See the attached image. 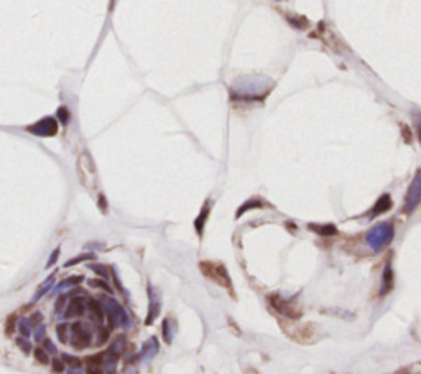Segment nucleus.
Here are the masks:
<instances>
[{
    "mask_svg": "<svg viewBox=\"0 0 421 374\" xmlns=\"http://www.w3.org/2000/svg\"><path fill=\"white\" fill-rule=\"evenodd\" d=\"M15 345H17L18 348H20L22 351H23L25 354H30L31 351H35V350H33V345L30 343V340H28V338H23V336H20V338H15Z\"/></svg>",
    "mask_w": 421,
    "mask_h": 374,
    "instance_id": "cd10ccee",
    "label": "nucleus"
},
{
    "mask_svg": "<svg viewBox=\"0 0 421 374\" xmlns=\"http://www.w3.org/2000/svg\"><path fill=\"white\" fill-rule=\"evenodd\" d=\"M96 345L97 346H102V345H106L107 343V340H109V330L106 327H99V328H96Z\"/></svg>",
    "mask_w": 421,
    "mask_h": 374,
    "instance_id": "c756f323",
    "label": "nucleus"
},
{
    "mask_svg": "<svg viewBox=\"0 0 421 374\" xmlns=\"http://www.w3.org/2000/svg\"><path fill=\"white\" fill-rule=\"evenodd\" d=\"M308 229H311L313 233L319 234V236H336L337 234V228L334 224H314L310 223L308 224Z\"/></svg>",
    "mask_w": 421,
    "mask_h": 374,
    "instance_id": "f3484780",
    "label": "nucleus"
},
{
    "mask_svg": "<svg viewBox=\"0 0 421 374\" xmlns=\"http://www.w3.org/2000/svg\"><path fill=\"white\" fill-rule=\"evenodd\" d=\"M266 203L264 200H260V198H252V200L245 201L244 205L241 206V208L237 210V213H235V219L241 218V216L245 214V211L248 210H255V208H265Z\"/></svg>",
    "mask_w": 421,
    "mask_h": 374,
    "instance_id": "a211bd4d",
    "label": "nucleus"
},
{
    "mask_svg": "<svg viewBox=\"0 0 421 374\" xmlns=\"http://www.w3.org/2000/svg\"><path fill=\"white\" fill-rule=\"evenodd\" d=\"M33 336H35V341H38V343H43V341L46 340V327H44L43 323H42L40 327H36Z\"/></svg>",
    "mask_w": 421,
    "mask_h": 374,
    "instance_id": "c9c22d12",
    "label": "nucleus"
},
{
    "mask_svg": "<svg viewBox=\"0 0 421 374\" xmlns=\"http://www.w3.org/2000/svg\"><path fill=\"white\" fill-rule=\"evenodd\" d=\"M69 325H67V323H60V325H56V336H58V340L61 341L63 345H66L67 341L71 340L69 338Z\"/></svg>",
    "mask_w": 421,
    "mask_h": 374,
    "instance_id": "412c9836",
    "label": "nucleus"
},
{
    "mask_svg": "<svg viewBox=\"0 0 421 374\" xmlns=\"http://www.w3.org/2000/svg\"><path fill=\"white\" fill-rule=\"evenodd\" d=\"M92 259H96V254H94V252H84V254H79V256H76V257L66 260L63 267H65V269H66V267H72V265H78V264H81V262H86V260H92Z\"/></svg>",
    "mask_w": 421,
    "mask_h": 374,
    "instance_id": "aec40b11",
    "label": "nucleus"
},
{
    "mask_svg": "<svg viewBox=\"0 0 421 374\" xmlns=\"http://www.w3.org/2000/svg\"><path fill=\"white\" fill-rule=\"evenodd\" d=\"M83 280H84L83 276H71V277H67V279H65L63 282L58 283V285L53 288V292H54V294H60V295H61V292L71 290V288H74L76 285H79V283L83 282Z\"/></svg>",
    "mask_w": 421,
    "mask_h": 374,
    "instance_id": "4468645a",
    "label": "nucleus"
},
{
    "mask_svg": "<svg viewBox=\"0 0 421 374\" xmlns=\"http://www.w3.org/2000/svg\"><path fill=\"white\" fill-rule=\"evenodd\" d=\"M415 120H416V132H418V139L421 142V112L420 111L415 112Z\"/></svg>",
    "mask_w": 421,
    "mask_h": 374,
    "instance_id": "79ce46f5",
    "label": "nucleus"
},
{
    "mask_svg": "<svg viewBox=\"0 0 421 374\" xmlns=\"http://www.w3.org/2000/svg\"><path fill=\"white\" fill-rule=\"evenodd\" d=\"M395 374H421V361L411 363V364H408V366L398 369Z\"/></svg>",
    "mask_w": 421,
    "mask_h": 374,
    "instance_id": "c85d7f7f",
    "label": "nucleus"
},
{
    "mask_svg": "<svg viewBox=\"0 0 421 374\" xmlns=\"http://www.w3.org/2000/svg\"><path fill=\"white\" fill-rule=\"evenodd\" d=\"M102 305H104V312H106V318L107 323L111 328H124V330H129L132 327V320H130L129 313L124 308V305L119 304L115 299H112L111 295L109 297H102Z\"/></svg>",
    "mask_w": 421,
    "mask_h": 374,
    "instance_id": "f03ea898",
    "label": "nucleus"
},
{
    "mask_svg": "<svg viewBox=\"0 0 421 374\" xmlns=\"http://www.w3.org/2000/svg\"><path fill=\"white\" fill-rule=\"evenodd\" d=\"M209 213H211V203L207 200L204 205H202V210H201V213L198 214L196 221H194V228H196V233L199 234V237L204 233V226L207 223V218H209Z\"/></svg>",
    "mask_w": 421,
    "mask_h": 374,
    "instance_id": "ddd939ff",
    "label": "nucleus"
},
{
    "mask_svg": "<svg viewBox=\"0 0 421 374\" xmlns=\"http://www.w3.org/2000/svg\"><path fill=\"white\" fill-rule=\"evenodd\" d=\"M54 282H56V279H54V274H51V276H49L46 280H44L42 285L38 287V290L35 292V295H33V304H35V302H38L40 299H42V297L46 295L49 290H53Z\"/></svg>",
    "mask_w": 421,
    "mask_h": 374,
    "instance_id": "6ab92c4d",
    "label": "nucleus"
},
{
    "mask_svg": "<svg viewBox=\"0 0 421 374\" xmlns=\"http://www.w3.org/2000/svg\"><path fill=\"white\" fill-rule=\"evenodd\" d=\"M60 252H61V247H56V249H54V251L51 252V256H49V259H48V262H46V269H51L53 265L58 262V257H60Z\"/></svg>",
    "mask_w": 421,
    "mask_h": 374,
    "instance_id": "58836bf2",
    "label": "nucleus"
},
{
    "mask_svg": "<svg viewBox=\"0 0 421 374\" xmlns=\"http://www.w3.org/2000/svg\"><path fill=\"white\" fill-rule=\"evenodd\" d=\"M18 322L20 320L17 318V315H8L7 317V322H5V335L7 336H12L13 331H15V328H18Z\"/></svg>",
    "mask_w": 421,
    "mask_h": 374,
    "instance_id": "a878e982",
    "label": "nucleus"
},
{
    "mask_svg": "<svg viewBox=\"0 0 421 374\" xmlns=\"http://www.w3.org/2000/svg\"><path fill=\"white\" fill-rule=\"evenodd\" d=\"M199 267H201V272L204 274L206 277L212 279V280L217 282L219 285L229 288L230 294H232V282H230L227 269H225L222 264H214V262H209V260H202V262L199 264Z\"/></svg>",
    "mask_w": 421,
    "mask_h": 374,
    "instance_id": "20e7f679",
    "label": "nucleus"
},
{
    "mask_svg": "<svg viewBox=\"0 0 421 374\" xmlns=\"http://www.w3.org/2000/svg\"><path fill=\"white\" fill-rule=\"evenodd\" d=\"M66 374H84L83 364H78V366H67Z\"/></svg>",
    "mask_w": 421,
    "mask_h": 374,
    "instance_id": "a19ab883",
    "label": "nucleus"
},
{
    "mask_svg": "<svg viewBox=\"0 0 421 374\" xmlns=\"http://www.w3.org/2000/svg\"><path fill=\"white\" fill-rule=\"evenodd\" d=\"M86 310H88V302H86L84 297L83 295L72 297V299H69V304H67L65 313H63V318L65 320L79 318L86 313Z\"/></svg>",
    "mask_w": 421,
    "mask_h": 374,
    "instance_id": "9d476101",
    "label": "nucleus"
},
{
    "mask_svg": "<svg viewBox=\"0 0 421 374\" xmlns=\"http://www.w3.org/2000/svg\"><path fill=\"white\" fill-rule=\"evenodd\" d=\"M112 277H114V282H115V287H117V290L120 292V294H122V297H124L125 300H129V292H127V288H125L124 285H122V282H120L119 276H117L115 269H112Z\"/></svg>",
    "mask_w": 421,
    "mask_h": 374,
    "instance_id": "f704fd0d",
    "label": "nucleus"
},
{
    "mask_svg": "<svg viewBox=\"0 0 421 374\" xmlns=\"http://www.w3.org/2000/svg\"><path fill=\"white\" fill-rule=\"evenodd\" d=\"M88 267L92 270V272H96L97 276H101L102 279H109V267L104 264H88Z\"/></svg>",
    "mask_w": 421,
    "mask_h": 374,
    "instance_id": "7c9ffc66",
    "label": "nucleus"
},
{
    "mask_svg": "<svg viewBox=\"0 0 421 374\" xmlns=\"http://www.w3.org/2000/svg\"><path fill=\"white\" fill-rule=\"evenodd\" d=\"M160 351V343H158V338L156 336H150L147 341L143 343L142 350L138 351L137 354V359L138 361H148V359L155 358Z\"/></svg>",
    "mask_w": 421,
    "mask_h": 374,
    "instance_id": "f8f14e48",
    "label": "nucleus"
},
{
    "mask_svg": "<svg viewBox=\"0 0 421 374\" xmlns=\"http://www.w3.org/2000/svg\"><path fill=\"white\" fill-rule=\"evenodd\" d=\"M69 343L74 350H86L92 345V331L84 322H74L71 325Z\"/></svg>",
    "mask_w": 421,
    "mask_h": 374,
    "instance_id": "39448f33",
    "label": "nucleus"
},
{
    "mask_svg": "<svg viewBox=\"0 0 421 374\" xmlns=\"http://www.w3.org/2000/svg\"><path fill=\"white\" fill-rule=\"evenodd\" d=\"M66 371V363L63 359H58V358H53L51 361V373L54 374H63Z\"/></svg>",
    "mask_w": 421,
    "mask_h": 374,
    "instance_id": "473e14b6",
    "label": "nucleus"
},
{
    "mask_svg": "<svg viewBox=\"0 0 421 374\" xmlns=\"http://www.w3.org/2000/svg\"><path fill=\"white\" fill-rule=\"evenodd\" d=\"M33 354H35V359H36V363L43 364V366H46V364H49V363H51V361H49L48 351L44 350V348H42V346H38V348H35Z\"/></svg>",
    "mask_w": 421,
    "mask_h": 374,
    "instance_id": "393cba45",
    "label": "nucleus"
},
{
    "mask_svg": "<svg viewBox=\"0 0 421 374\" xmlns=\"http://www.w3.org/2000/svg\"><path fill=\"white\" fill-rule=\"evenodd\" d=\"M147 290H148V315H147V318H145V325L150 327L158 318V315H160L161 300H160V294H158V290L152 285V283H148Z\"/></svg>",
    "mask_w": 421,
    "mask_h": 374,
    "instance_id": "6e6552de",
    "label": "nucleus"
},
{
    "mask_svg": "<svg viewBox=\"0 0 421 374\" xmlns=\"http://www.w3.org/2000/svg\"><path fill=\"white\" fill-rule=\"evenodd\" d=\"M42 348L46 350V351H48V354H56V353H58L56 345H54L53 341L49 340V338H46V340L43 341V343H42Z\"/></svg>",
    "mask_w": 421,
    "mask_h": 374,
    "instance_id": "ea45409f",
    "label": "nucleus"
},
{
    "mask_svg": "<svg viewBox=\"0 0 421 374\" xmlns=\"http://www.w3.org/2000/svg\"><path fill=\"white\" fill-rule=\"evenodd\" d=\"M395 236V231H393V226L390 223H380L377 226H374L365 236V241L370 249L374 251H382L383 247L388 246Z\"/></svg>",
    "mask_w": 421,
    "mask_h": 374,
    "instance_id": "7ed1b4c3",
    "label": "nucleus"
},
{
    "mask_svg": "<svg viewBox=\"0 0 421 374\" xmlns=\"http://www.w3.org/2000/svg\"><path fill=\"white\" fill-rule=\"evenodd\" d=\"M393 288V270L392 265L387 264L382 274V287H380V295H387Z\"/></svg>",
    "mask_w": 421,
    "mask_h": 374,
    "instance_id": "2eb2a0df",
    "label": "nucleus"
},
{
    "mask_svg": "<svg viewBox=\"0 0 421 374\" xmlns=\"http://www.w3.org/2000/svg\"><path fill=\"white\" fill-rule=\"evenodd\" d=\"M56 116H58V119H60V122L63 124V125H67V122H69V111H67V107H65V106H61V107H58V111H56Z\"/></svg>",
    "mask_w": 421,
    "mask_h": 374,
    "instance_id": "72a5a7b5",
    "label": "nucleus"
},
{
    "mask_svg": "<svg viewBox=\"0 0 421 374\" xmlns=\"http://www.w3.org/2000/svg\"><path fill=\"white\" fill-rule=\"evenodd\" d=\"M106 371H104V368H88V371H86V374H104Z\"/></svg>",
    "mask_w": 421,
    "mask_h": 374,
    "instance_id": "37998d69",
    "label": "nucleus"
},
{
    "mask_svg": "<svg viewBox=\"0 0 421 374\" xmlns=\"http://www.w3.org/2000/svg\"><path fill=\"white\" fill-rule=\"evenodd\" d=\"M26 132L33 134L36 137H53V135L58 134V122L51 116L43 117L38 122L28 125V127H26Z\"/></svg>",
    "mask_w": 421,
    "mask_h": 374,
    "instance_id": "0eeeda50",
    "label": "nucleus"
},
{
    "mask_svg": "<svg viewBox=\"0 0 421 374\" xmlns=\"http://www.w3.org/2000/svg\"><path fill=\"white\" fill-rule=\"evenodd\" d=\"M28 320H30V323H31V327H40L43 323V315H42V312H33L28 317Z\"/></svg>",
    "mask_w": 421,
    "mask_h": 374,
    "instance_id": "4c0bfd02",
    "label": "nucleus"
},
{
    "mask_svg": "<svg viewBox=\"0 0 421 374\" xmlns=\"http://www.w3.org/2000/svg\"><path fill=\"white\" fill-rule=\"evenodd\" d=\"M288 23L293 25L295 28L298 30H303V28H308V25H310V22H308V19H305V17L301 15H289L288 17Z\"/></svg>",
    "mask_w": 421,
    "mask_h": 374,
    "instance_id": "b1692460",
    "label": "nucleus"
},
{
    "mask_svg": "<svg viewBox=\"0 0 421 374\" xmlns=\"http://www.w3.org/2000/svg\"><path fill=\"white\" fill-rule=\"evenodd\" d=\"M273 84V81L264 78V76H245V78L235 81L232 86V96L235 99H245V101H253V99L262 101L270 93Z\"/></svg>",
    "mask_w": 421,
    "mask_h": 374,
    "instance_id": "f257e3e1",
    "label": "nucleus"
},
{
    "mask_svg": "<svg viewBox=\"0 0 421 374\" xmlns=\"http://www.w3.org/2000/svg\"><path fill=\"white\" fill-rule=\"evenodd\" d=\"M268 304L275 312H278L280 315H283V317H287L289 320H298L301 317V312L293 305V302L283 299V297H280L277 294L268 295Z\"/></svg>",
    "mask_w": 421,
    "mask_h": 374,
    "instance_id": "423d86ee",
    "label": "nucleus"
},
{
    "mask_svg": "<svg viewBox=\"0 0 421 374\" xmlns=\"http://www.w3.org/2000/svg\"><path fill=\"white\" fill-rule=\"evenodd\" d=\"M61 359L67 364V366H78V364H83V361H81L79 358H76V356H72V354H67V353H63Z\"/></svg>",
    "mask_w": 421,
    "mask_h": 374,
    "instance_id": "e433bc0d",
    "label": "nucleus"
},
{
    "mask_svg": "<svg viewBox=\"0 0 421 374\" xmlns=\"http://www.w3.org/2000/svg\"><path fill=\"white\" fill-rule=\"evenodd\" d=\"M392 208V198H390V195H382L378 198V201L375 203V206H374V210H372V218H375V216H380V214H383V213H387L388 210Z\"/></svg>",
    "mask_w": 421,
    "mask_h": 374,
    "instance_id": "dca6fc26",
    "label": "nucleus"
},
{
    "mask_svg": "<svg viewBox=\"0 0 421 374\" xmlns=\"http://www.w3.org/2000/svg\"><path fill=\"white\" fill-rule=\"evenodd\" d=\"M18 331H20V335L23 338H30L31 333H35L28 318H22L20 322H18Z\"/></svg>",
    "mask_w": 421,
    "mask_h": 374,
    "instance_id": "5701e85b",
    "label": "nucleus"
},
{
    "mask_svg": "<svg viewBox=\"0 0 421 374\" xmlns=\"http://www.w3.org/2000/svg\"><path fill=\"white\" fill-rule=\"evenodd\" d=\"M170 318H165L161 323V335L163 338H165V343L166 345H171V341H173V333H171V328H170Z\"/></svg>",
    "mask_w": 421,
    "mask_h": 374,
    "instance_id": "bb28decb",
    "label": "nucleus"
},
{
    "mask_svg": "<svg viewBox=\"0 0 421 374\" xmlns=\"http://www.w3.org/2000/svg\"><path fill=\"white\" fill-rule=\"evenodd\" d=\"M420 200H421V170H418V173L415 175L413 182H411L408 188V193H406V198H405L406 213H411V211L418 206Z\"/></svg>",
    "mask_w": 421,
    "mask_h": 374,
    "instance_id": "1a4fd4ad",
    "label": "nucleus"
},
{
    "mask_svg": "<svg viewBox=\"0 0 421 374\" xmlns=\"http://www.w3.org/2000/svg\"><path fill=\"white\" fill-rule=\"evenodd\" d=\"M88 283H89L90 287H94V288H102V290H106L109 295H111L112 292H114L111 287L107 285V282H106V280H101V279H90Z\"/></svg>",
    "mask_w": 421,
    "mask_h": 374,
    "instance_id": "2f4dec72",
    "label": "nucleus"
},
{
    "mask_svg": "<svg viewBox=\"0 0 421 374\" xmlns=\"http://www.w3.org/2000/svg\"><path fill=\"white\" fill-rule=\"evenodd\" d=\"M67 304H69V295H67V294L58 295L56 302H54V312H56V315H63V313H65Z\"/></svg>",
    "mask_w": 421,
    "mask_h": 374,
    "instance_id": "4be33fe9",
    "label": "nucleus"
},
{
    "mask_svg": "<svg viewBox=\"0 0 421 374\" xmlns=\"http://www.w3.org/2000/svg\"><path fill=\"white\" fill-rule=\"evenodd\" d=\"M99 205H101L102 213H107V201H104V195L99 196Z\"/></svg>",
    "mask_w": 421,
    "mask_h": 374,
    "instance_id": "c03bdc74",
    "label": "nucleus"
},
{
    "mask_svg": "<svg viewBox=\"0 0 421 374\" xmlns=\"http://www.w3.org/2000/svg\"><path fill=\"white\" fill-rule=\"evenodd\" d=\"M88 308H89V317L90 322L96 325V328L102 327L104 320H106V312H104V305L101 300L89 299L88 300Z\"/></svg>",
    "mask_w": 421,
    "mask_h": 374,
    "instance_id": "9b49d317",
    "label": "nucleus"
}]
</instances>
